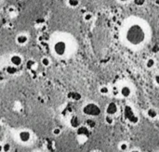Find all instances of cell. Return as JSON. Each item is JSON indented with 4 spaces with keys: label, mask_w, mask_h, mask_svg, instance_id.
Wrapping results in <instances>:
<instances>
[{
    "label": "cell",
    "mask_w": 159,
    "mask_h": 152,
    "mask_svg": "<svg viewBox=\"0 0 159 152\" xmlns=\"http://www.w3.org/2000/svg\"><path fill=\"white\" fill-rule=\"evenodd\" d=\"M124 38L129 46H139L146 40V29L139 22H128L124 30Z\"/></svg>",
    "instance_id": "1"
},
{
    "label": "cell",
    "mask_w": 159,
    "mask_h": 152,
    "mask_svg": "<svg viewBox=\"0 0 159 152\" xmlns=\"http://www.w3.org/2000/svg\"><path fill=\"white\" fill-rule=\"evenodd\" d=\"M83 113L89 117H97L100 114V107L95 103H88L86 106H84Z\"/></svg>",
    "instance_id": "2"
},
{
    "label": "cell",
    "mask_w": 159,
    "mask_h": 152,
    "mask_svg": "<svg viewBox=\"0 0 159 152\" xmlns=\"http://www.w3.org/2000/svg\"><path fill=\"white\" fill-rule=\"evenodd\" d=\"M53 50L54 52L56 53V55L60 56H63L64 54L66 53V50H67V45L66 43L62 40H60V41H57L56 43L54 44L53 46Z\"/></svg>",
    "instance_id": "3"
},
{
    "label": "cell",
    "mask_w": 159,
    "mask_h": 152,
    "mask_svg": "<svg viewBox=\"0 0 159 152\" xmlns=\"http://www.w3.org/2000/svg\"><path fill=\"white\" fill-rule=\"evenodd\" d=\"M32 138V135L29 131L27 130H22L19 133V139L22 143H28Z\"/></svg>",
    "instance_id": "4"
},
{
    "label": "cell",
    "mask_w": 159,
    "mask_h": 152,
    "mask_svg": "<svg viewBox=\"0 0 159 152\" xmlns=\"http://www.w3.org/2000/svg\"><path fill=\"white\" fill-rule=\"evenodd\" d=\"M117 110H118V107L115 102H111L106 107V113H107V115H111V116L115 115L117 112Z\"/></svg>",
    "instance_id": "5"
},
{
    "label": "cell",
    "mask_w": 159,
    "mask_h": 152,
    "mask_svg": "<svg viewBox=\"0 0 159 152\" xmlns=\"http://www.w3.org/2000/svg\"><path fill=\"white\" fill-rule=\"evenodd\" d=\"M10 62L15 67H19L22 64V58L20 55H13L10 58Z\"/></svg>",
    "instance_id": "6"
},
{
    "label": "cell",
    "mask_w": 159,
    "mask_h": 152,
    "mask_svg": "<svg viewBox=\"0 0 159 152\" xmlns=\"http://www.w3.org/2000/svg\"><path fill=\"white\" fill-rule=\"evenodd\" d=\"M16 42L19 45H25L28 42V36L24 34H21L16 37Z\"/></svg>",
    "instance_id": "7"
},
{
    "label": "cell",
    "mask_w": 159,
    "mask_h": 152,
    "mask_svg": "<svg viewBox=\"0 0 159 152\" xmlns=\"http://www.w3.org/2000/svg\"><path fill=\"white\" fill-rule=\"evenodd\" d=\"M119 93L121 94V96H122L123 97H130V95H131V89H130V87L125 85V86H123L122 88L120 89Z\"/></svg>",
    "instance_id": "8"
},
{
    "label": "cell",
    "mask_w": 159,
    "mask_h": 152,
    "mask_svg": "<svg viewBox=\"0 0 159 152\" xmlns=\"http://www.w3.org/2000/svg\"><path fill=\"white\" fill-rule=\"evenodd\" d=\"M70 124L73 128L77 129L78 127H80V120L78 119L77 116H73L70 120Z\"/></svg>",
    "instance_id": "9"
},
{
    "label": "cell",
    "mask_w": 159,
    "mask_h": 152,
    "mask_svg": "<svg viewBox=\"0 0 159 152\" xmlns=\"http://www.w3.org/2000/svg\"><path fill=\"white\" fill-rule=\"evenodd\" d=\"M77 135H82V136H88L89 135L88 128L86 127V126H80V127H78L77 128Z\"/></svg>",
    "instance_id": "10"
},
{
    "label": "cell",
    "mask_w": 159,
    "mask_h": 152,
    "mask_svg": "<svg viewBox=\"0 0 159 152\" xmlns=\"http://www.w3.org/2000/svg\"><path fill=\"white\" fill-rule=\"evenodd\" d=\"M146 113H147V116H148L150 119H155L157 117V111L154 109H153V108L147 109Z\"/></svg>",
    "instance_id": "11"
},
{
    "label": "cell",
    "mask_w": 159,
    "mask_h": 152,
    "mask_svg": "<svg viewBox=\"0 0 159 152\" xmlns=\"http://www.w3.org/2000/svg\"><path fill=\"white\" fill-rule=\"evenodd\" d=\"M154 65H155V60H154V58H147L146 61H145V66H146V68H148V69H153V68L154 67Z\"/></svg>",
    "instance_id": "12"
},
{
    "label": "cell",
    "mask_w": 159,
    "mask_h": 152,
    "mask_svg": "<svg viewBox=\"0 0 159 152\" xmlns=\"http://www.w3.org/2000/svg\"><path fill=\"white\" fill-rule=\"evenodd\" d=\"M6 72H7V73H8V74L13 75L17 73V67H15V66H13V65H8L6 68Z\"/></svg>",
    "instance_id": "13"
},
{
    "label": "cell",
    "mask_w": 159,
    "mask_h": 152,
    "mask_svg": "<svg viewBox=\"0 0 159 152\" xmlns=\"http://www.w3.org/2000/svg\"><path fill=\"white\" fill-rule=\"evenodd\" d=\"M67 4L71 7H77L79 5V0H68Z\"/></svg>",
    "instance_id": "14"
},
{
    "label": "cell",
    "mask_w": 159,
    "mask_h": 152,
    "mask_svg": "<svg viewBox=\"0 0 159 152\" xmlns=\"http://www.w3.org/2000/svg\"><path fill=\"white\" fill-rule=\"evenodd\" d=\"M87 126H88V128H89V129H92V128H94L96 126V121H94V120H92V119H88V120H87Z\"/></svg>",
    "instance_id": "15"
},
{
    "label": "cell",
    "mask_w": 159,
    "mask_h": 152,
    "mask_svg": "<svg viewBox=\"0 0 159 152\" xmlns=\"http://www.w3.org/2000/svg\"><path fill=\"white\" fill-rule=\"evenodd\" d=\"M109 92H110V90H109V88H108L106 85H102V86H100V93L101 95H108L109 94Z\"/></svg>",
    "instance_id": "16"
},
{
    "label": "cell",
    "mask_w": 159,
    "mask_h": 152,
    "mask_svg": "<svg viewBox=\"0 0 159 152\" xmlns=\"http://www.w3.org/2000/svg\"><path fill=\"white\" fill-rule=\"evenodd\" d=\"M69 97H72V98L73 99V100H79V99L81 98V96L80 94H78V93H73V92H72V93H70V95H69Z\"/></svg>",
    "instance_id": "17"
},
{
    "label": "cell",
    "mask_w": 159,
    "mask_h": 152,
    "mask_svg": "<svg viewBox=\"0 0 159 152\" xmlns=\"http://www.w3.org/2000/svg\"><path fill=\"white\" fill-rule=\"evenodd\" d=\"M41 64L44 67H48V66H49V64H50V60H49V58H46V57H44V58H41Z\"/></svg>",
    "instance_id": "18"
},
{
    "label": "cell",
    "mask_w": 159,
    "mask_h": 152,
    "mask_svg": "<svg viewBox=\"0 0 159 152\" xmlns=\"http://www.w3.org/2000/svg\"><path fill=\"white\" fill-rule=\"evenodd\" d=\"M105 123L107 124H113L114 123V117L111 115H106L105 116Z\"/></svg>",
    "instance_id": "19"
},
{
    "label": "cell",
    "mask_w": 159,
    "mask_h": 152,
    "mask_svg": "<svg viewBox=\"0 0 159 152\" xmlns=\"http://www.w3.org/2000/svg\"><path fill=\"white\" fill-rule=\"evenodd\" d=\"M11 149V146L10 143H6L3 145V152H10Z\"/></svg>",
    "instance_id": "20"
},
{
    "label": "cell",
    "mask_w": 159,
    "mask_h": 152,
    "mask_svg": "<svg viewBox=\"0 0 159 152\" xmlns=\"http://www.w3.org/2000/svg\"><path fill=\"white\" fill-rule=\"evenodd\" d=\"M92 18H93V15L89 12L86 13V14L84 15V19H85V22H90L91 19H92Z\"/></svg>",
    "instance_id": "21"
},
{
    "label": "cell",
    "mask_w": 159,
    "mask_h": 152,
    "mask_svg": "<svg viewBox=\"0 0 159 152\" xmlns=\"http://www.w3.org/2000/svg\"><path fill=\"white\" fill-rule=\"evenodd\" d=\"M34 65H35V62H34V60H33V59H29L26 63V67L28 68V69H30V70H31Z\"/></svg>",
    "instance_id": "22"
},
{
    "label": "cell",
    "mask_w": 159,
    "mask_h": 152,
    "mask_svg": "<svg viewBox=\"0 0 159 152\" xmlns=\"http://www.w3.org/2000/svg\"><path fill=\"white\" fill-rule=\"evenodd\" d=\"M119 148H120V150H122V151H127V148H128V146H127V143H121L119 146Z\"/></svg>",
    "instance_id": "23"
},
{
    "label": "cell",
    "mask_w": 159,
    "mask_h": 152,
    "mask_svg": "<svg viewBox=\"0 0 159 152\" xmlns=\"http://www.w3.org/2000/svg\"><path fill=\"white\" fill-rule=\"evenodd\" d=\"M52 133H53L54 135H61V131L60 128H55V129L52 131Z\"/></svg>",
    "instance_id": "24"
},
{
    "label": "cell",
    "mask_w": 159,
    "mask_h": 152,
    "mask_svg": "<svg viewBox=\"0 0 159 152\" xmlns=\"http://www.w3.org/2000/svg\"><path fill=\"white\" fill-rule=\"evenodd\" d=\"M154 83H155V84H156L157 85H159V74L154 75Z\"/></svg>",
    "instance_id": "25"
},
{
    "label": "cell",
    "mask_w": 159,
    "mask_h": 152,
    "mask_svg": "<svg viewBox=\"0 0 159 152\" xmlns=\"http://www.w3.org/2000/svg\"><path fill=\"white\" fill-rule=\"evenodd\" d=\"M115 96H116V95H118V91H117V89L116 88H114V93H113Z\"/></svg>",
    "instance_id": "26"
},
{
    "label": "cell",
    "mask_w": 159,
    "mask_h": 152,
    "mask_svg": "<svg viewBox=\"0 0 159 152\" xmlns=\"http://www.w3.org/2000/svg\"><path fill=\"white\" fill-rule=\"evenodd\" d=\"M0 152H3V145H0Z\"/></svg>",
    "instance_id": "27"
},
{
    "label": "cell",
    "mask_w": 159,
    "mask_h": 152,
    "mask_svg": "<svg viewBox=\"0 0 159 152\" xmlns=\"http://www.w3.org/2000/svg\"><path fill=\"white\" fill-rule=\"evenodd\" d=\"M130 152H141L139 150H138V149H133V150H131Z\"/></svg>",
    "instance_id": "28"
},
{
    "label": "cell",
    "mask_w": 159,
    "mask_h": 152,
    "mask_svg": "<svg viewBox=\"0 0 159 152\" xmlns=\"http://www.w3.org/2000/svg\"><path fill=\"white\" fill-rule=\"evenodd\" d=\"M119 1H122V2H126V1H128V0H119Z\"/></svg>",
    "instance_id": "29"
},
{
    "label": "cell",
    "mask_w": 159,
    "mask_h": 152,
    "mask_svg": "<svg viewBox=\"0 0 159 152\" xmlns=\"http://www.w3.org/2000/svg\"><path fill=\"white\" fill-rule=\"evenodd\" d=\"M96 152H101V151H99V150H98V151H96Z\"/></svg>",
    "instance_id": "30"
}]
</instances>
